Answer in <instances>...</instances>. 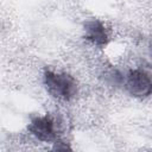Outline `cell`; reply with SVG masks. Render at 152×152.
<instances>
[{
  "mask_svg": "<svg viewBox=\"0 0 152 152\" xmlns=\"http://www.w3.org/2000/svg\"><path fill=\"white\" fill-rule=\"evenodd\" d=\"M43 82L46 91L53 99L63 102L71 101L78 90L76 78L65 71L45 69L43 74Z\"/></svg>",
  "mask_w": 152,
  "mask_h": 152,
  "instance_id": "6da1fadb",
  "label": "cell"
},
{
  "mask_svg": "<svg viewBox=\"0 0 152 152\" xmlns=\"http://www.w3.org/2000/svg\"><path fill=\"white\" fill-rule=\"evenodd\" d=\"M122 86L129 95L140 99L148 96L152 90V81L150 74L141 68L129 69L127 72H124Z\"/></svg>",
  "mask_w": 152,
  "mask_h": 152,
  "instance_id": "3957f363",
  "label": "cell"
},
{
  "mask_svg": "<svg viewBox=\"0 0 152 152\" xmlns=\"http://www.w3.org/2000/svg\"><path fill=\"white\" fill-rule=\"evenodd\" d=\"M53 150H57V151H66V150H71V147L64 142V141H61V140H56L53 141Z\"/></svg>",
  "mask_w": 152,
  "mask_h": 152,
  "instance_id": "5b68a950",
  "label": "cell"
},
{
  "mask_svg": "<svg viewBox=\"0 0 152 152\" xmlns=\"http://www.w3.org/2000/svg\"><path fill=\"white\" fill-rule=\"evenodd\" d=\"M27 129L37 140L43 142H53L58 139L59 124L51 114L36 115L31 119Z\"/></svg>",
  "mask_w": 152,
  "mask_h": 152,
  "instance_id": "7a4b0ae2",
  "label": "cell"
},
{
  "mask_svg": "<svg viewBox=\"0 0 152 152\" xmlns=\"http://www.w3.org/2000/svg\"><path fill=\"white\" fill-rule=\"evenodd\" d=\"M84 39L90 44L104 48L109 44V32L106 25L99 19H89L83 25Z\"/></svg>",
  "mask_w": 152,
  "mask_h": 152,
  "instance_id": "277c9868",
  "label": "cell"
}]
</instances>
